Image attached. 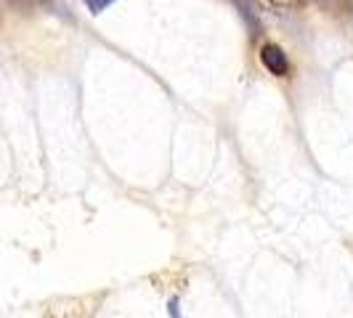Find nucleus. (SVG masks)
Masks as SVG:
<instances>
[{
    "label": "nucleus",
    "instance_id": "4",
    "mask_svg": "<svg viewBox=\"0 0 353 318\" xmlns=\"http://www.w3.org/2000/svg\"><path fill=\"white\" fill-rule=\"evenodd\" d=\"M263 3H268V6H279V8H292L295 0H263Z\"/></svg>",
    "mask_w": 353,
    "mask_h": 318
},
{
    "label": "nucleus",
    "instance_id": "2",
    "mask_svg": "<svg viewBox=\"0 0 353 318\" xmlns=\"http://www.w3.org/2000/svg\"><path fill=\"white\" fill-rule=\"evenodd\" d=\"M14 11H21V14H27V11H37V8H48L51 6V0H6Z\"/></svg>",
    "mask_w": 353,
    "mask_h": 318
},
{
    "label": "nucleus",
    "instance_id": "3",
    "mask_svg": "<svg viewBox=\"0 0 353 318\" xmlns=\"http://www.w3.org/2000/svg\"><path fill=\"white\" fill-rule=\"evenodd\" d=\"M114 0H85V6H88L93 14H101L106 6H112Z\"/></svg>",
    "mask_w": 353,
    "mask_h": 318
},
{
    "label": "nucleus",
    "instance_id": "1",
    "mask_svg": "<svg viewBox=\"0 0 353 318\" xmlns=\"http://www.w3.org/2000/svg\"><path fill=\"white\" fill-rule=\"evenodd\" d=\"M261 61H263V67L271 74H276V77H287L290 74V59H287V53L276 45V43H265L263 48H261Z\"/></svg>",
    "mask_w": 353,
    "mask_h": 318
}]
</instances>
